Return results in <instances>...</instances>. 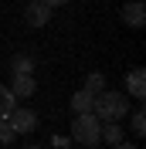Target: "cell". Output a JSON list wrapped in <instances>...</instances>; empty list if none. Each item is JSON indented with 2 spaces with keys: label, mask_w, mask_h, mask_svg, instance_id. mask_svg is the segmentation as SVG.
Segmentation results:
<instances>
[{
  "label": "cell",
  "mask_w": 146,
  "mask_h": 149,
  "mask_svg": "<svg viewBox=\"0 0 146 149\" xmlns=\"http://www.w3.org/2000/svg\"><path fill=\"white\" fill-rule=\"evenodd\" d=\"M92 115L95 119H105V122H119L129 115V105H126V95L122 92H99L95 102H92Z\"/></svg>",
  "instance_id": "1"
},
{
  "label": "cell",
  "mask_w": 146,
  "mask_h": 149,
  "mask_svg": "<svg viewBox=\"0 0 146 149\" xmlns=\"http://www.w3.org/2000/svg\"><path fill=\"white\" fill-rule=\"evenodd\" d=\"M72 139L78 142V146H99L102 142V122L95 119V115H78V119H72Z\"/></svg>",
  "instance_id": "2"
},
{
  "label": "cell",
  "mask_w": 146,
  "mask_h": 149,
  "mask_svg": "<svg viewBox=\"0 0 146 149\" xmlns=\"http://www.w3.org/2000/svg\"><path fill=\"white\" fill-rule=\"evenodd\" d=\"M7 122H10V129L17 132V136H27V132L37 129V112L34 109H14L7 115Z\"/></svg>",
  "instance_id": "3"
},
{
  "label": "cell",
  "mask_w": 146,
  "mask_h": 149,
  "mask_svg": "<svg viewBox=\"0 0 146 149\" xmlns=\"http://www.w3.org/2000/svg\"><path fill=\"white\" fill-rule=\"evenodd\" d=\"M119 17H122L126 27H143V24H146V7L139 3V0H129V3H122Z\"/></svg>",
  "instance_id": "4"
},
{
  "label": "cell",
  "mask_w": 146,
  "mask_h": 149,
  "mask_svg": "<svg viewBox=\"0 0 146 149\" xmlns=\"http://www.w3.org/2000/svg\"><path fill=\"white\" fill-rule=\"evenodd\" d=\"M126 95H133L139 102L146 98V71L143 68H133V71L126 74Z\"/></svg>",
  "instance_id": "5"
},
{
  "label": "cell",
  "mask_w": 146,
  "mask_h": 149,
  "mask_svg": "<svg viewBox=\"0 0 146 149\" xmlns=\"http://www.w3.org/2000/svg\"><path fill=\"white\" fill-rule=\"evenodd\" d=\"M34 92H37L34 74H14V85H10V95L14 98H31Z\"/></svg>",
  "instance_id": "6"
},
{
  "label": "cell",
  "mask_w": 146,
  "mask_h": 149,
  "mask_svg": "<svg viewBox=\"0 0 146 149\" xmlns=\"http://www.w3.org/2000/svg\"><path fill=\"white\" fill-rule=\"evenodd\" d=\"M24 20H27L31 27H44L48 20H51V10L37 0V3H27V10H24Z\"/></svg>",
  "instance_id": "7"
},
{
  "label": "cell",
  "mask_w": 146,
  "mask_h": 149,
  "mask_svg": "<svg viewBox=\"0 0 146 149\" xmlns=\"http://www.w3.org/2000/svg\"><path fill=\"white\" fill-rule=\"evenodd\" d=\"M92 102H95V95H88L85 88H78V92L72 95V112H75V115H88V112H92Z\"/></svg>",
  "instance_id": "8"
},
{
  "label": "cell",
  "mask_w": 146,
  "mask_h": 149,
  "mask_svg": "<svg viewBox=\"0 0 146 149\" xmlns=\"http://www.w3.org/2000/svg\"><path fill=\"white\" fill-rule=\"evenodd\" d=\"M102 142L119 146V142H122V125H119V122H105V125H102Z\"/></svg>",
  "instance_id": "9"
},
{
  "label": "cell",
  "mask_w": 146,
  "mask_h": 149,
  "mask_svg": "<svg viewBox=\"0 0 146 149\" xmlns=\"http://www.w3.org/2000/svg\"><path fill=\"white\" fill-rule=\"evenodd\" d=\"M14 109H17V98L10 95V88H7V85H0V119H7Z\"/></svg>",
  "instance_id": "10"
},
{
  "label": "cell",
  "mask_w": 146,
  "mask_h": 149,
  "mask_svg": "<svg viewBox=\"0 0 146 149\" xmlns=\"http://www.w3.org/2000/svg\"><path fill=\"white\" fill-rule=\"evenodd\" d=\"M85 92H88V95L105 92V74H102V71H92L88 78H85Z\"/></svg>",
  "instance_id": "11"
},
{
  "label": "cell",
  "mask_w": 146,
  "mask_h": 149,
  "mask_svg": "<svg viewBox=\"0 0 146 149\" xmlns=\"http://www.w3.org/2000/svg\"><path fill=\"white\" fill-rule=\"evenodd\" d=\"M14 74H34V58L31 54H17L14 58Z\"/></svg>",
  "instance_id": "12"
},
{
  "label": "cell",
  "mask_w": 146,
  "mask_h": 149,
  "mask_svg": "<svg viewBox=\"0 0 146 149\" xmlns=\"http://www.w3.org/2000/svg\"><path fill=\"white\" fill-rule=\"evenodd\" d=\"M129 125H133V132H136V136H143V132H146V112H143V109L129 112Z\"/></svg>",
  "instance_id": "13"
},
{
  "label": "cell",
  "mask_w": 146,
  "mask_h": 149,
  "mask_svg": "<svg viewBox=\"0 0 146 149\" xmlns=\"http://www.w3.org/2000/svg\"><path fill=\"white\" fill-rule=\"evenodd\" d=\"M14 139H17V132L10 129V122H7V119H0V142H4V146H10Z\"/></svg>",
  "instance_id": "14"
},
{
  "label": "cell",
  "mask_w": 146,
  "mask_h": 149,
  "mask_svg": "<svg viewBox=\"0 0 146 149\" xmlns=\"http://www.w3.org/2000/svg\"><path fill=\"white\" fill-rule=\"evenodd\" d=\"M41 3H44V7L51 10V7H65V3H68V0H41Z\"/></svg>",
  "instance_id": "15"
},
{
  "label": "cell",
  "mask_w": 146,
  "mask_h": 149,
  "mask_svg": "<svg viewBox=\"0 0 146 149\" xmlns=\"http://www.w3.org/2000/svg\"><path fill=\"white\" fill-rule=\"evenodd\" d=\"M112 149H139V146H129V142L122 139V142H119V146H112Z\"/></svg>",
  "instance_id": "16"
},
{
  "label": "cell",
  "mask_w": 146,
  "mask_h": 149,
  "mask_svg": "<svg viewBox=\"0 0 146 149\" xmlns=\"http://www.w3.org/2000/svg\"><path fill=\"white\" fill-rule=\"evenodd\" d=\"M31 149H41V146H31Z\"/></svg>",
  "instance_id": "17"
}]
</instances>
